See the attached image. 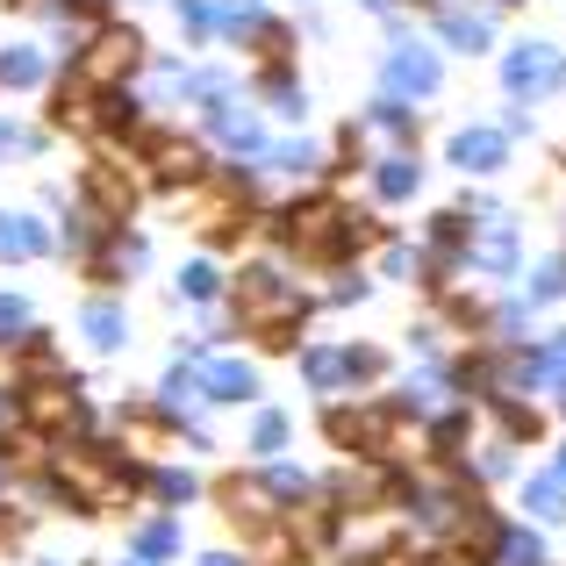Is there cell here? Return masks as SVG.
<instances>
[{"label": "cell", "instance_id": "1", "mask_svg": "<svg viewBox=\"0 0 566 566\" xmlns=\"http://www.w3.org/2000/svg\"><path fill=\"white\" fill-rule=\"evenodd\" d=\"M22 423L29 430H65V423H80V395H72V380L22 387Z\"/></svg>", "mask_w": 566, "mask_h": 566}, {"label": "cell", "instance_id": "2", "mask_svg": "<svg viewBox=\"0 0 566 566\" xmlns=\"http://www.w3.org/2000/svg\"><path fill=\"white\" fill-rule=\"evenodd\" d=\"M0 251H8V259H36V251H43V230L29 216H8V208H0Z\"/></svg>", "mask_w": 566, "mask_h": 566}, {"label": "cell", "instance_id": "3", "mask_svg": "<svg viewBox=\"0 0 566 566\" xmlns=\"http://www.w3.org/2000/svg\"><path fill=\"white\" fill-rule=\"evenodd\" d=\"M180 553V524H144L137 531V566H166Z\"/></svg>", "mask_w": 566, "mask_h": 566}, {"label": "cell", "instance_id": "4", "mask_svg": "<svg viewBox=\"0 0 566 566\" xmlns=\"http://www.w3.org/2000/svg\"><path fill=\"white\" fill-rule=\"evenodd\" d=\"M86 337H94L101 352H115V345H123V308H115V302H94V308H86Z\"/></svg>", "mask_w": 566, "mask_h": 566}, {"label": "cell", "instance_id": "5", "mask_svg": "<svg viewBox=\"0 0 566 566\" xmlns=\"http://www.w3.org/2000/svg\"><path fill=\"white\" fill-rule=\"evenodd\" d=\"M22 337H29V302L0 294V345H22Z\"/></svg>", "mask_w": 566, "mask_h": 566}, {"label": "cell", "instance_id": "6", "mask_svg": "<svg viewBox=\"0 0 566 566\" xmlns=\"http://www.w3.org/2000/svg\"><path fill=\"white\" fill-rule=\"evenodd\" d=\"M29 524H36V510H8V502H0V553L29 545Z\"/></svg>", "mask_w": 566, "mask_h": 566}, {"label": "cell", "instance_id": "7", "mask_svg": "<svg viewBox=\"0 0 566 566\" xmlns=\"http://www.w3.org/2000/svg\"><path fill=\"white\" fill-rule=\"evenodd\" d=\"M36 57H29V51H8V57H0V80H8V86H36Z\"/></svg>", "mask_w": 566, "mask_h": 566}, {"label": "cell", "instance_id": "8", "mask_svg": "<svg viewBox=\"0 0 566 566\" xmlns=\"http://www.w3.org/2000/svg\"><path fill=\"white\" fill-rule=\"evenodd\" d=\"M459 166H495V137H459Z\"/></svg>", "mask_w": 566, "mask_h": 566}, {"label": "cell", "instance_id": "9", "mask_svg": "<svg viewBox=\"0 0 566 566\" xmlns=\"http://www.w3.org/2000/svg\"><path fill=\"white\" fill-rule=\"evenodd\" d=\"M216 395L230 401V395H251V374L244 366H216Z\"/></svg>", "mask_w": 566, "mask_h": 566}, {"label": "cell", "instance_id": "10", "mask_svg": "<svg viewBox=\"0 0 566 566\" xmlns=\"http://www.w3.org/2000/svg\"><path fill=\"white\" fill-rule=\"evenodd\" d=\"M158 495H166V502H187L193 481H187V473H158Z\"/></svg>", "mask_w": 566, "mask_h": 566}, {"label": "cell", "instance_id": "11", "mask_svg": "<svg viewBox=\"0 0 566 566\" xmlns=\"http://www.w3.org/2000/svg\"><path fill=\"white\" fill-rule=\"evenodd\" d=\"M280 438H287V423H280V416H259V452H273Z\"/></svg>", "mask_w": 566, "mask_h": 566}, {"label": "cell", "instance_id": "12", "mask_svg": "<svg viewBox=\"0 0 566 566\" xmlns=\"http://www.w3.org/2000/svg\"><path fill=\"white\" fill-rule=\"evenodd\" d=\"M201 566H237V559H222V553H216V559H201Z\"/></svg>", "mask_w": 566, "mask_h": 566}, {"label": "cell", "instance_id": "13", "mask_svg": "<svg viewBox=\"0 0 566 566\" xmlns=\"http://www.w3.org/2000/svg\"><path fill=\"white\" fill-rule=\"evenodd\" d=\"M0 423H8V401H0Z\"/></svg>", "mask_w": 566, "mask_h": 566}, {"label": "cell", "instance_id": "14", "mask_svg": "<svg viewBox=\"0 0 566 566\" xmlns=\"http://www.w3.org/2000/svg\"><path fill=\"white\" fill-rule=\"evenodd\" d=\"M0 488H8V467H0Z\"/></svg>", "mask_w": 566, "mask_h": 566}, {"label": "cell", "instance_id": "15", "mask_svg": "<svg viewBox=\"0 0 566 566\" xmlns=\"http://www.w3.org/2000/svg\"><path fill=\"white\" fill-rule=\"evenodd\" d=\"M438 566H452V559H438Z\"/></svg>", "mask_w": 566, "mask_h": 566}]
</instances>
